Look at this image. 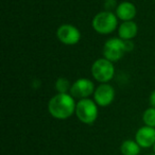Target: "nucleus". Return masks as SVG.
Returning a JSON list of instances; mask_svg holds the SVG:
<instances>
[{"label": "nucleus", "mask_w": 155, "mask_h": 155, "mask_svg": "<svg viewBox=\"0 0 155 155\" xmlns=\"http://www.w3.org/2000/svg\"><path fill=\"white\" fill-rule=\"evenodd\" d=\"M77 103L74 98L69 94H58L50 99L48 103V112L53 118L64 120L75 113Z\"/></svg>", "instance_id": "nucleus-1"}, {"label": "nucleus", "mask_w": 155, "mask_h": 155, "mask_svg": "<svg viewBox=\"0 0 155 155\" xmlns=\"http://www.w3.org/2000/svg\"><path fill=\"white\" fill-rule=\"evenodd\" d=\"M118 25V17L110 11L98 13L93 19V28L99 34H110L114 32Z\"/></svg>", "instance_id": "nucleus-2"}, {"label": "nucleus", "mask_w": 155, "mask_h": 155, "mask_svg": "<svg viewBox=\"0 0 155 155\" xmlns=\"http://www.w3.org/2000/svg\"><path fill=\"white\" fill-rule=\"evenodd\" d=\"M75 115L81 122L91 124L98 118V104L88 98L78 101L75 107Z\"/></svg>", "instance_id": "nucleus-3"}, {"label": "nucleus", "mask_w": 155, "mask_h": 155, "mask_svg": "<svg viewBox=\"0 0 155 155\" xmlns=\"http://www.w3.org/2000/svg\"><path fill=\"white\" fill-rule=\"evenodd\" d=\"M125 52H127V43H125V41L121 39L120 37H113V38H110L104 44V58H106V60L110 61L113 63L121 60Z\"/></svg>", "instance_id": "nucleus-4"}, {"label": "nucleus", "mask_w": 155, "mask_h": 155, "mask_svg": "<svg viewBox=\"0 0 155 155\" xmlns=\"http://www.w3.org/2000/svg\"><path fill=\"white\" fill-rule=\"evenodd\" d=\"M91 74L100 83H107L114 78L115 68L113 62L106 58H99L91 66Z\"/></svg>", "instance_id": "nucleus-5"}, {"label": "nucleus", "mask_w": 155, "mask_h": 155, "mask_svg": "<svg viewBox=\"0 0 155 155\" xmlns=\"http://www.w3.org/2000/svg\"><path fill=\"white\" fill-rule=\"evenodd\" d=\"M56 36L58 41L64 45L72 46L80 41L81 39V32L77 27L69 24H64L58 27L56 31Z\"/></svg>", "instance_id": "nucleus-6"}, {"label": "nucleus", "mask_w": 155, "mask_h": 155, "mask_svg": "<svg viewBox=\"0 0 155 155\" xmlns=\"http://www.w3.org/2000/svg\"><path fill=\"white\" fill-rule=\"evenodd\" d=\"M95 86L94 83L89 79H79L77 80L70 88V95L73 98H79V99H86L91 95L95 93Z\"/></svg>", "instance_id": "nucleus-7"}, {"label": "nucleus", "mask_w": 155, "mask_h": 155, "mask_svg": "<svg viewBox=\"0 0 155 155\" xmlns=\"http://www.w3.org/2000/svg\"><path fill=\"white\" fill-rule=\"evenodd\" d=\"M115 99V89L110 84H100L94 93V101L99 106H108Z\"/></svg>", "instance_id": "nucleus-8"}, {"label": "nucleus", "mask_w": 155, "mask_h": 155, "mask_svg": "<svg viewBox=\"0 0 155 155\" xmlns=\"http://www.w3.org/2000/svg\"><path fill=\"white\" fill-rule=\"evenodd\" d=\"M135 141L140 148H151L155 143V127H142L136 132Z\"/></svg>", "instance_id": "nucleus-9"}, {"label": "nucleus", "mask_w": 155, "mask_h": 155, "mask_svg": "<svg viewBox=\"0 0 155 155\" xmlns=\"http://www.w3.org/2000/svg\"><path fill=\"white\" fill-rule=\"evenodd\" d=\"M116 16L123 21H131L136 16V7L132 2H121L116 8Z\"/></svg>", "instance_id": "nucleus-10"}, {"label": "nucleus", "mask_w": 155, "mask_h": 155, "mask_svg": "<svg viewBox=\"0 0 155 155\" xmlns=\"http://www.w3.org/2000/svg\"><path fill=\"white\" fill-rule=\"evenodd\" d=\"M138 27L134 21H123L119 26L118 34L119 37L123 41H131L137 35Z\"/></svg>", "instance_id": "nucleus-11"}, {"label": "nucleus", "mask_w": 155, "mask_h": 155, "mask_svg": "<svg viewBox=\"0 0 155 155\" xmlns=\"http://www.w3.org/2000/svg\"><path fill=\"white\" fill-rule=\"evenodd\" d=\"M120 151L123 155H138L140 152V146L135 140H124L121 143Z\"/></svg>", "instance_id": "nucleus-12"}, {"label": "nucleus", "mask_w": 155, "mask_h": 155, "mask_svg": "<svg viewBox=\"0 0 155 155\" xmlns=\"http://www.w3.org/2000/svg\"><path fill=\"white\" fill-rule=\"evenodd\" d=\"M142 120L147 127H155V107H149L142 115Z\"/></svg>", "instance_id": "nucleus-13"}, {"label": "nucleus", "mask_w": 155, "mask_h": 155, "mask_svg": "<svg viewBox=\"0 0 155 155\" xmlns=\"http://www.w3.org/2000/svg\"><path fill=\"white\" fill-rule=\"evenodd\" d=\"M71 85L69 81L65 78H58L55 82V89L58 94H67V91H70Z\"/></svg>", "instance_id": "nucleus-14"}, {"label": "nucleus", "mask_w": 155, "mask_h": 155, "mask_svg": "<svg viewBox=\"0 0 155 155\" xmlns=\"http://www.w3.org/2000/svg\"><path fill=\"white\" fill-rule=\"evenodd\" d=\"M105 9L107 11H110V9H114V8H117L118 5H116V0H105Z\"/></svg>", "instance_id": "nucleus-15"}, {"label": "nucleus", "mask_w": 155, "mask_h": 155, "mask_svg": "<svg viewBox=\"0 0 155 155\" xmlns=\"http://www.w3.org/2000/svg\"><path fill=\"white\" fill-rule=\"evenodd\" d=\"M150 105L151 107H155V91H153L150 96Z\"/></svg>", "instance_id": "nucleus-16"}, {"label": "nucleus", "mask_w": 155, "mask_h": 155, "mask_svg": "<svg viewBox=\"0 0 155 155\" xmlns=\"http://www.w3.org/2000/svg\"><path fill=\"white\" fill-rule=\"evenodd\" d=\"M153 151H154V154H155V143L153 144Z\"/></svg>", "instance_id": "nucleus-17"}, {"label": "nucleus", "mask_w": 155, "mask_h": 155, "mask_svg": "<svg viewBox=\"0 0 155 155\" xmlns=\"http://www.w3.org/2000/svg\"><path fill=\"white\" fill-rule=\"evenodd\" d=\"M151 155H155V154H151Z\"/></svg>", "instance_id": "nucleus-18"}]
</instances>
